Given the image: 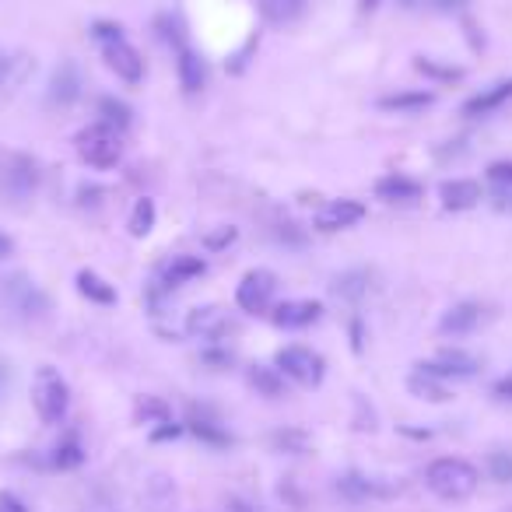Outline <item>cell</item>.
<instances>
[{"label":"cell","instance_id":"obj_1","mask_svg":"<svg viewBox=\"0 0 512 512\" xmlns=\"http://www.w3.org/2000/svg\"><path fill=\"white\" fill-rule=\"evenodd\" d=\"M477 484H481V470L460 456H439L425 470V488L442 502H463L474 495Z\"/></svg>","mask_w":512,"mask_h":512},{"label":"cell","instance_id":"obj_2","mask_svg":"<svg viewBox=\"0 0 512 512\" xmlns=\"http://www.w3.org/2000/svg\"><path fill=\"white\" fill-rule=\"evenodd\" d=\"M92 39L99 43L102 60H106V67L116 74V78L127 81V85H141V81H144V57L137 53V46L127 43V36H123L120 25L95 22L92 25Z\"/></svg>","mask_w":512,"mask_h":512},{"label":"cell","instance_id":"obj_3","mask_svg":"<svg viewBox=\"0 0 512 512\" xmlns=\"http://www.w3.org/2000/svg\"><path fill=\"white\" fill-rule=\"evenodd\" d=\"M32 407H36L39 421L43 425H60L67 418V407H71V386L60 376L57 369L43 365L32 379Z\"/></svg>","mask_w":512,"mask_h":512},{"label":"cell","instance_id":"obj_4","mask_svg":"<svg viewBox=\"0 0 512 512\" xmlns=\"http://www.w3.org/2000/svg\"><path fill=\"white\" fill-rule=\"evenodd\" d=\"M78 155L85 165L92 169H116L123 158V144H120V134H116L109 123H92L78 134Z\"/></svg>","mask_w":512,"mask_h":512},{"label":"cell","instance_id":"obj_5","mask_svg":"<svg viewBox=\"0 0 512 512\" xmlns=\"http://www.w3.org/2000/svg\"><path fill=\"white\" fill-rule=\"evenodd\" d=\"M0 299H4V306H8L11 313L25 316V320H36V316L50 313L46 292L36 281L25 278V274H11V278L0 281Z\"/></svg>","mask_w":512,"mask_h":512},{"label":"cell","instance_id":"obj_6","mask_svg":"<svg viewBox=\"0 0 512 512\" xmlns=\"http://www.w3.org/2000/svg\"><path fill=\"white\" fill-rule=\"evenodd\" d=\"M274 292H278V274L267 271V267H256V271H249L246 278L239 281V288H235V306H239L242 313H267Z\"/></svg>","mask_w":512,"mask_h":512},{"label":"cell","instance_id":"obj_7","mask_svg":"<svg viewBox=\"0 0 512 512\" xmlns=\"http://www.w3.org/2000/svg\"><path fill=\"white\" fill-rule=\"evenodd\" d=\"M274 365H278L281 376L295 379L299 386H320L323 376H327V365H323V358L316 355V351L309 348H285L278 351V358H274Z\"/></svg>","mask_w":512,"mask_h":512},{"label":"cell","instance_id":"obj_8","mask_svg":"<svg viewBox=\"0 0 512 512\" xmlns=\"http://www.w3.org/2000/svg\"><path fill=\"white\" fill-rule=\"evenodd\" d=\"M46 99H50V106H74V102L81 99V71L74 60H60L57 67H53L50 74V85H46Z\"/></svg>","mask_w":512,"mask_h":512},{"label":"cell","instance_id":"obj_9","mask_svg":"<svg viewBox=\"0 0 512 512\" xmlns=\"http://www.w3.org/2000/svg\"><path fill=\"white\" fill-rule=\"evenodd\" d=\"M337 495L348 498V502H369V498H393L397 495V484H386L379 477H365L358 470L337 477Z\"/></svg>","mask_w":512,"mask_h":512},{"label":"cell","instance_id":"obj_10","mask_svg":"<svg viewBox=\"0 0 512 512\" xmlns=\"http://www.w3.org/2000/svg\"><path fill=\"white\" fill-rule=\"evenodd\" d=\"M421 372H428V376L442 379V383H449V379H470L477 376V369H481V362H477L474 355H467V351H442L435 362H421L418 365Z\"/></svg>","mask_w":512,"mask_h":512},{"label":"cell","instance_id":"obj_11","mask_svg":"<svg viewBox=\"0 0 512 512\" xmlns=\"http://www.w3.org/2000/svg\"><path fill=\"white\" fill-rule=\"evenodd\" d=\"M320 316H323V306L316 299H292V302L274 306L271 320H274V327H281V330H306V327H313Z\"/></svg>","mask_w":512,"mask_h":512},{"label":"cell","instance_id":"obj_12","mask_svg":"<svg viewBox=\"0 0 512 512\" xmlns=\"http://www.w3.org/2000/svg\"><path fill=\"white\" fill-rule=\"evenodd\" d=\"M509 102H512V78H505V81H495L491 88H481L477 95H470V99L463 102V116H467V120H481V116L498 113V109L509 106Z\"/></svg>","mask_w":512,"mask_h":512},{"label":"cell","instance_id":"obj_13","mask_svg":"<svg viewBox=\"0 0 512 512\" xmlns=\"http://www.w3.org/2000/svg\"><path fill=\"white\" fill-rule=\"evenodd\" d=\"M365 218V204L362 200H330V204L320 207L316 214V228L320 232H341V228H351Z\"/></svg>","mask_w":512,"mask_h":512},{"label":"cell","instance_id":"obj_14","mask_svg":"<svg viewBox=\"0 0 512 512\" xmlns=\"http://www.w3.org/2000/svg\"><path fill=\"white\" fill-rule=\"evenodd\" d=\"M186 428H190L200 442H207V446H214V449L232 446V435H228V428L221 425V421L214 418L207 407L190 404V411H186Z\"/></svg>","mask_w":512,"mask_h":512},{"label":"cell","instance_id":"obj_15","mask_svg":"<svg viewBox=\"0 0 512 512\" xmlns=\"http://www.w3.org/2000/svg\"><path fill=\"white\" fill-rule=\"evenodd\" d=\"M186 330L193 337H204V341H218L228 330V313L221 306H197L186 316Z\"/></svg>","mask_w":512,"mask_h":512},{"label":"cell","instance_id":"obj_16","mask_svg":"<svg viewBox=\"0 0 512 512\" xmlns=\"http://www.w3.org/2000/svg\"><path fill=\"white\" fill-rule=\"evenodd\" d=\"M439 200L446 211H470V207L481 204L484 193L481 183H474V179H446L439 186Z\"/></svg>","mask_w":512,"mask_h":512},{"label":"cell","instance_id":"obj_17","mask_svg":"<svg viewBox=\"0 0 512 512\" xmlns=\"http://www.w3.org/2000/svg\"><path fill=\"white\" fill-rule=\"evenodd\" d=\"M4 186H8L15 197H29V193H36L39 186V172H36V162L25 155H11L8 165H4Z\"/></svg>","mask_w":512,"mask_h":512},{"label":"cell","instance_id":"obj_18","mask_svg":"<svg viewBox=\"0 0 512 512\" xmlns=\"http://www.w3.org/2000/svg\"><path fill=\"white\" fill-rule=\"evenodd\" d=\"M481 316H484V309L477 306V302H456V306H449L446 313H442L439 330L446 337L449 334H453V337L474 334V330L481 327Z\"/></svg>","mask_w":512,"mask_h":512},{"label":"cell","instance_id":"obj_19","mask_svg":"<svg viewBox=\"0 0 512 512\" xmlns=\"http://www.w3.org/2000/svg\"><path fill=\"white\" fill-rule=\"evenodd\" d=\"M204 271H207L204 256L179 253V256H172V260L162 267V271H158V281H162V288H179V285H186V281L200 278Z\"/></svg>","mask_w":512,"mask_h":512},{"label":"cell","instance_id":"obj_20","mask_svg":"<svg viewBox=\"0 0 512 512\" xmlns=\"http://www.w3.org/2000/svg\"><path fill=\"white\" fill-rule=\"evenodd\" d=\"M425 193V186L411 176H400V172H390L376 183V197L386 200V204H411Z\"/></svg>","mask_w":512,"mask_h":512},{"label":"cell","instance_id":"obj_21","mask_svg":"<svg viewBox=\"0 0 512 512\" xmlns=\"http://www.w3.org/2000/svg\"><path fill=\"white\" fill-rule=\"evenodd\" d=\"M176 71H179V88L186 95H197L207 85V67L190 46H179L176 50Z\"/></svg>","mask_w":512,"mask_h":512},{"label":"cell","instance_id":"obj_22","mask_svg":"<svg viewBox=\"0 0 512 512\" xmlns=\"http://www.w3.org/2000/svg\"><path fill=\"white\" fill-rule=\"evenodd\" d=\"M141 498L151 512H172L176 509V481H172L169 474H151L148 481H144Z\"/></svg>","mask_w":512,"mask_h":512},{"label":"cell","instance_id":"obj_23","mask_svg":"<svg viewBox=\"0 0 512 512\" xmlns=\"http://www.w3.org/2000/svg\"><path fill=\"white\" fill-rule=\"evenodd\" d=\"M435 102V92H425V88H411V92H393V95H383L376 102L383 113H421Z\"/></svg>","mask_w":512,"mask_h":512},{"label":"cell","instance_id":"obj_24","mask_svg":"<svg viewBox=\"0 0 512 512\" xmlns=\"http://www.w3.org/2000/svg\"><path fill=\"white\" fill-rule=\"evenodd\" d=\"M256 8L271 25H292L306 15V0H256Z\"/></svg>","mask_w":512,"mask_h":512},{"label":"cell","instance_id":"obj_25","mask_svg":"<svg viewBox=\"0 0 512 512\" xmlns=\"http://www.w3.org/2000/svg\"><path fill=\"white\" fill-rule=\"evenodd\" d=\"M78 292L88 302H95V306H116V299H120L116 288L106 278H99L95 271H78Z\"/></svg>","mask_w":512,"mask_h":512},{"label":"cell","instance_id":"obj_26","mask_svg":"<svg viewBox=\"0 0 512 512\" xmlns=\"http://www.w3.org/2000/svg\"><path fill=\"white\" fill-rule=\"evenodd\" d=\"M85 463V446H81V439L78 435H64V439L53 446V453H50V467H57V470H74V467H81Z\"/></svg>","mask_w":512,"mask_h":512},{"label":"cell","instance_id":"obj_27","mask_svg":"<svg viewBox=\"0 0 512 512\" xmlns=\"http://www.w3.org/2000/svg\"><path fill=\"white\" fill-rule=\"evenodd\" d=\"M407 390H411L414 397H421V400H432V404H446V400H449V386L442 383V379L421 372V369H414V376L407 379Z\"/></svg>","mask_w":512,"mask_h":512},{"label":"cell","instance_id":"obj_28","mask_svg":"<svg viewBox=\"0 0 512 512\" xmlns=\"http://www.w3.org/2000/svg\"><path fill=\"white\" fill-rule=\"evenodd\" d=\"M249 386H253L256 393H264V397L278 400L281 393H285V376L278 372V365H253L249 369Z\"/></svg>","mask_w":512,"mask_h":512},{"label":"cell","instance_id":"obj_29","mask_svg":"<svg viewBox=\"0 0 512 512\" xmlns=\"http://www.w3.org/2000/svg\"><path fill=\"white\" fill-rule=\"evenodd\" d=\"M334 292L337 299H348V302H362L369 295V274L365 271H344L334 278Z\"/></svg>","mask_w":512,"mask_h":512},{"label":"cell","instance_id":"obj_30","mask_svg":"<svg viewBox=\"0 0 512 512\" xmlns=\"http://www.w3.org/2000/svg\"><path fill=\"white\" fill-rule=\"evenodd\" d=\"M99 116H102V123H109L113 130H127L130 123H134V109H130L123 99H116V95H102Z\"/></svg>","mask_w":512,"mask_h":512},{"label":"cell","instance_id":"obj_31","mask_svg":"<svg viewBox=\"0 0 512 512\" xmlns=\"http://www.w3.org/2000/svg\"><path fill=\"white\" fill-rule=\"evenodd\" d=\"M155 218H158L155 200H151V197H141V200L134 204V211H130V221H127L130 235H134V239H144V235H151V228H155Z\"/></svg>","mask_w":512,"mask_h":512},{"label":"cell","instance_id":"obj_32","mask_svg":"<svg viewBox=\"0 0 512 512\" xmlns=\"http://www.w3.org/2000/svg\"><path fill=\"white\" fill-rule=\"evenodd\" d=\"M134 418L144 421V425H162V421H172V411H169V404H165V400L141 397V400H137V407H134Z\"/></svg>","mask_w":512,"mask_h":512},{"label":"cell","instance_id":"obj_33","mask_svg":"<svg viewBox=\"0 0 512 512\" xmlns=\"http://www.w3.org/2000/svg\"><path fill=\"white\" fill-rule=\"evenodd\" d=\"M414 71L425 74V78H432V81H460L463 78V67H446L432 57H414Z\"/></svg>","mask_w":512,"mask_h":512},{"label":"cell","instance_id":"obj_34","mask_svg":"<svg viewBox=\"0 0 512 512\" xmlns=\"http://www.w3.org/2000/svg\"><path fill=\"white\" fill-rule=\"evenodd\" d=\"M271 446L278 449V453H292V456H299V453H306L309 435L302 432V428H285V432H274V435H271Z\"/></svg>","mask_w":512,"mask_h":512},{"label":"cell","instance_id":"obj_35","mask_svg":"<svg viewBox=\"0 0 512 512\" xmlns=\"http://www.w3.org/2000/svg\"><path fill=\"white\" fill-rule=\"evenodd\" d=\"M155 29H158V39H162V43L176 46V50H179V46H186L183 25H179L172 15H158V18H155Z\"/></svg>","mask_w":512,"mask_h":512},{"label":"cell","instance_id":"obj_36","mask_svg":"<svg viewBox=\"0 0 512 512\" xmlns=\"http://www.w3.org/2000/svg\"><path fill=\"white\" fill-rule=\"evenodd\" d=\"M488 474L495 477L498 484H509L512 481V453L498 449V453L488 456Z\"/></svg>","mask_w":512,"mask_h":512},{"label":"cell","instance_id":"obj_37","mask_svg":"<svg viewBox=\"0 0 512 512\" xmlns=\"http://www.w3.org/2000/svg\"><path fill=\"white\" fill-rule=\"evenodd\" d=\"M488 179L495 186H512V158H502V162L488 165Z\"/></svg>","mask_w":512,"mask_h":512},{"label":"cell","instance_id":"obj_38","mask_svg":"<svg viewBox=\"0 0 512 512\" xmlns=\"http://www.w3.org/2000/svg\"><path fill=\"white\" fill-rule=\"evenodd\" d=\"M235 235H239V232H235L232 225H228V228H218V232L204 235V246H207V249H225V246H232V242H235Z\"/></svg>","mask_w":512,"mask_h":512},{"label":"cell","instance_id":"obj_39","mask_svg":"<svg viewBox=\"0 0 512 512\" xmlns=\"http://www.w3.org/2000/svg\"><path fill=\"white\" fill-rule=\"evenodd\" d=\"M467 4L470 0H432V11H439V15H460Z\"/></svg>","mask_w":512,"mask_h":512},{"label":"cell","instance_id":"obj_40","mask_svg":"<svg viewBox=\"0 0 512 512\" xmlns=\"http://www.w3.org/2000/svg\"><path fill=\"white\" fill-rule=\"evenodd\" d=\"M179 432H183V425H176V421H162V428H155V432H151V439H155V442L176 439Z\"/></svg>","mask_w":512,"mask_h":512},{"label":"cell","instance_id":"obj_41","mask_svg":"<svg viewBox=\"0 0 512 512\" xmlns=\"http://www.w3.org/2000/svg\"><path fill=\"white\" fill-rule=\"evenodd\" d=\"M0 512H29V509H25V502L18 495L4 491V495H0Z\"/></svg>","mask_w":512,"mask_h":512},{"label":"cell","instance_id":"obj_42","mask_svg":"<svg viewBox=\"0 0 512 512\" xmlns=\"http://www.w3.org/2000/svg\"><path fill=\"white\" fill-rule=\"evenodd\" d=\"M491 393H495L498 400H505V404H512V376H502L495 386H491Z\"/></svg>","mask_w":512,"mask_h":512},{"label":"cell","instance_id":"obj_43","mask_svg":"<svg viewBox=\"0 0 512 512\" xmlns=\"http://www.w3.org/2000/svg\"><path fill=\"white\" fill-rule=\"evenodd\" d=\"M225 509H228V512H260V509H253L249 502H242V498H228Z\"/></svg>","mask_w":512,"mask_h":512},{"label":"cell","instance_id":"obj_44","mask_svg":"<svg viewBox=\"0 0 512 512\" xmlns=\"http://www.w3.org/2000/svg\"><path fill=\"white\" fill-rule=\"evenodd\" d=\"M351 348L355 351H362V323H351Z\"/></svg>","mask_w":512,"mask_h":512},{"label":"cell","instance_id":"obj_45","mask_svg":"<svg viewBox=\"0 0 512 512\" xmlns=\"http://www.w3.org/2000/svg\"><path fill=\"white\" fill-rule=\"evenodd\" d=\"M379 4H383V0H358V11H362V15H376Z\"/></svg>","mask_w":512,"mask_h":512},{"label":"cell","instance_id":"obj_46","mask_svg":"<svg viewBox=\"0 0 512 512\" xmlns=\"http://www.w3.org/2000/svg\"><path fill=\"white\" fill-rule=\"evenodd\" d=\"M11 249H15V242H11L8 235L0 232V260H4V256H11Z\"/></svg>","mask_w":512,"mask_h":512},{"label":"cell","instance_id":"obj_47","mask_svg":"<svg viewBox=\"0 0 512 512\" xmlns=\"http://www.w3.org/2000/svg\"><path fill=\"white\" fill-rule=\"evenodd\" d=\"M8 71H11V60L0 53V85H4V78H8Z\"/></svg>","mask_w":512,"mask_h":512},{"label":"cell","instance_id":"obj_48","mask_svg":"<svg viewBox=\"0 0 512 512\" xmlns=\"http://www.w3.org/2000/svg\"><path fill=\"white\" fill-rule=\"evenodd\" d=\"M397 4H400V8H418L421 0H397Z\"/></svg>","mask_w":512,"mask_h":512},{"label":"cell","instance_id":"obj_49","mask_svg":"<svg viewBox=\"0 0 512 512\" xmlns=\"http://www.w3.org/2000/svg\"><path fill=\"white\" fill-rule=\"evenodd\" d=\"M509 512H512V509H509Z\"/></svg>","mask_w":512,"mask_h":512}]
</instances>
